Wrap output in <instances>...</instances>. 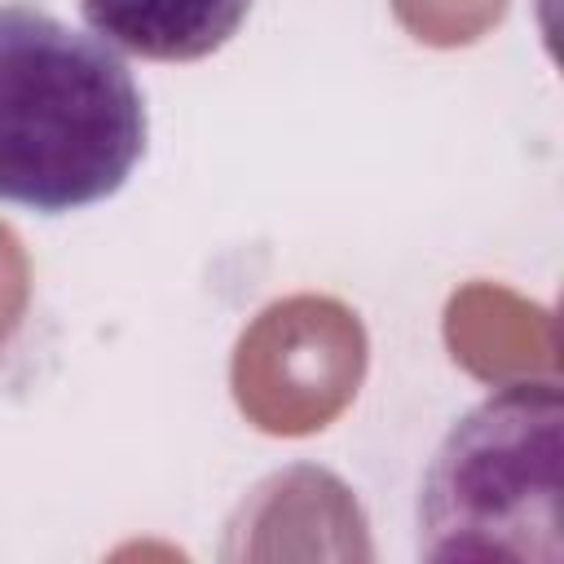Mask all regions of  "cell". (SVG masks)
Here are the masks:
<instances>
[{
    "mask_svg": "<svg viewBox=\"0 0 564 564\" xmlns=\"http://www.w3.org/2000/svg\"><path fill=\"white\" fill-rule=\"evenodd\" d=\"M93 35L145 62H198L225 48L251 0H79Z\"/></svg>",
    "mask_w": 564,
    "mask_h": 564,
    "instance_id": "obj_3",
    "label": "cell"
},
{
    "mask_svg": "<svg viewBox=\"0 0 564 564\" xmlns=\"http://www.w3.org/2000/svg\"><path fill=\"white\" fill-rule=\"evenodd\" d=\"M564 397L516 379L476 401L436 445L419 485L423 560L560 564Z\"/></svg>",
    "mask_w": 564,
    "mask_h": 564,
    "instance_id": "obj_2",
    "label": "cell"
},
{
    "mask_svg": "<svg viewBox=\"0 0 564 564\" xmlns=\"http://www.w3.org/2000/svg\"><path fill=\"white\" fill-rule=\"evenodd\" d=\"M145 141V97L119 48L31 0L0 4V203L40 216L106 203Z\"/></svg>",
    "mask_w": 564,
    "mask_h": 564,
    "instance_id": "obj_1",
    "label": "cell"
}]
</instances>
